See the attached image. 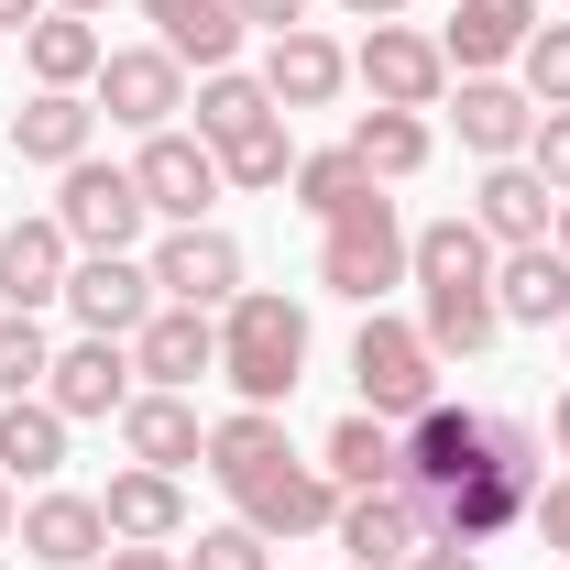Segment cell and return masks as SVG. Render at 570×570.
<instances>
[{
  "label": "cell",
  "instance_id": "obj_1",
  "mask_svg": "<svg viewBox=\"0 0 570 570\" xmlns=\"http://www.w3.org/2000/svg\"><path fill=\"white\" fill-rule=\"evenodd\" d=\"M549 483V439L527 417H494V406H461L439 395L406 417V494L428 504V538L450 549H494L527 527V504Z\"/></svg>",
  "mask_w": 570,
  "mask_h": 570
},
{
  "label": "cell",
  "instance_id": "obj_2",
  "mask_svg": "<svg viewBox=\"0 0 570 570\" xmlns=\"http://www.w3.org/2000/svg\"><path fill=\"white\" fill-rule=\"evenodd\" d=\"M209 483L230 494L242 527H264V538H318L330 515H341V483L318 472V461H296V439H285L275 406H230L209 428Z\"/></svg>",
  "mask_w": 570,
  "mask_h": 570
},
{
  "label": "cell",
  "instance_id": "obj_3",
  "mask_svg": "<svg viewBox=\"0 0 570 570\" xmlns=\"http://www.w3.org/2000/svg\"><path fill=\"white\" fill-rule=\"evenodd\" d=\"M219 373H230L242 406H285L307 384V307L285 285H242L219 307Z\"/></svg>",
  "mask_w": 570,
  "mask_h": 570
},
{
  "label": "cell",
  "instance_id": "obj_4",
  "mask_svg": "<svg viewBox=\"0 0 570 570\" xmlns=\"http://www.w3.org/2000/svg\"><path fill=\"white\" fill-rule=\"evenodd\" d=\"M406 209H395V187H362L341 219H318V285L330 296H352V307H384V285H406Z\"/></svg>",
  "mask_w": 570,
  "mask_h": 570
},
{
  "label": "cell",
  "instance_id": "obj_5",
  "mask_svg": "<svg viewBox=\"0 0 570 570\" xmlns=\"http://www.w3.org/2000/svg\"><path fill=\"white\" fill-rule=\"evenodd\" d=\"M352 384H362V406L373 417H417V406H439V352H428V330L417 318H384V307H362V330H352Z\"/></svg>",
  "mask_w": 570,
  "mask_h": 570
},
{
  "label": "cell",
  "instance_id": "obj_6",
  "mask_svg": "<svg viewBox=\"0 0 570 570\" xmlns=\"http://www.w3.org/2000/svg\"><path fill=\"white\" fill-rule=\"evenodd\" d=\"M142 187H132V165H99V154H77L67 176H56V230H67L77 253H132L142 242Z\"/></svg>",
  "mask_w": 570,
  "mask_h": 570
},
{
  "label": "cell",
  "instance_id": "obj_7",
  "mask_svg": "<svg viewBox=\"0 0 570 570\" xmlns=\"http://www.w3.org/2000/svg\"><path fill=\"white\" fill-rule=\"evenodd\" d=\"M88 110L121 121V132H176V110H187V67H176L165 45H110L99 77H88Z\"/></svg>",
  "mask_w": 570,
  "mask_h": 570
},
{
  "label": "cell",
  "instance_id": "obj_8",
  "mask_svg": "<svg viewBox=\"0 0 570 570\" xmlns=\"http://www.w3.org/2000/svg\"><path fill=\"white\" fill-rule=\"evenodd\" d=\"M352 77L373 88V110H439L450 99V56H439V33H417V22H373L352 45Z\"/></svg>",
  "mask_w": 570,
  "mask_h": 570
},
{
  "label": "cell",
  "instance_id": "obj_9",
  "mask_svg": "<svg viewBox=\"0 0 570 570\" xmlns=\"http://www.w3.org/2000/svg\"><path fill=\"white\" fill-rule=\"evenodd\" d=\"M142 395V373H132V341H99V330H77L67 352H56V373H45V406L67 428H121V406Z\"/></svg>",
  "mask_w": 570,
  "mask_h": 570
},
{
  "label": "cell",
  "instance_id": "obj_10",
  "mask_svg": "<svg viewBox=\"0 0 570 570\" xmlns=\"http://www.w3.org/2000/svg\"><path fill=\"white\" fill-rule=\"evenodd\" d=\"M142 264H154V296H165V307H209V318H219V307L242 296V242H230L219 219H187V230H165Z\"/></svg>",
  "mask_w": 570,
  "mask_h": 570
},
{
  "label": "cell",
  "instance_id": "obj_11",
  "mask_svg": "<svg viewBox=\"0 0 570 570\" xmlns=\"http://www.w3.org/2000/svg\"><path fill=\"white\" fill-rule=\"evenodd\" d=\"M132 187H142V209L165 219V230H187V219H209V198H230V176H219V154L198 132H142Z\"/></svg>",
  "mask_w": 570,
  "mask_h": 570
},
{
  "label": "cell",
  "instance_id": "obj_12",
  "mask_svg": "<svg viewBox=\"0 0 570 570\" xmlns=\"http://www.w3.org/2000/svg\"><path fill=\"white\" fill-rule=\"evenodd\" d=\"M154 307H165V296H154V264H142V253H77L67 264V318L99 330V341H132Z\"/></svg>",
  "mask_w": 570,
  "mask_h": 570
},
{
  "label": "cell",
  "instance_id": "obj_13",
  "mask_svg": "<svg viewBox=\"0 0 570 570\" xmlns=\"http://www.w3.org/2000/svg\"><path fill=\"white\" fill-rule=\"evenodd\" d=\"M330 538H341V560H352V570H417V549H428V504L406 494V483H384V494H341Z\"/></svg>",
  "mask_w": 570,
  "mask_h": 570
},
{
  "label": "cell",
  "instance_id": "obj_14",
  "mask_svg": "<svg viewBox=\"0 0 570 570\" xmlns=\"http://www.w3.org/2000/svg\"><path fill=\"white\" fill-rule=\"evenodd\" d=\"M253 77H264V99L296 121V110H330V99L352 88V45L318 33V22H296V33H264V67Z\"/></svg>",
  "mask_w": 570,
  "mask_h": 570
},
{
  "label": "cell",
  "instance_id": "obj_15",
  "mask_svg": "<svg viewBox=\"0 0 570 570\" xmlns=\"http://www.w3.org/2000/svg\"><path fill=\"white\" fill-rule=\"evenodd\" d=\"M132 373L142 384H165V395H198L219 373V318L209 307H154L132 330Z\"/></svg>",
  "mask_w": 570,
  "mask_h": 570
},
{
  "label": "cell",
  "instance_id": "obj_16",
  "mask_svg": "<svg viewBox=\"0 0 570 570\" xmlns=\"http://www.w3.org/2000/svg\"><path fill=\"white\" fill-rule=\"evenodd\" d=\"M22 560H33V570H99V560H110V515H99V494L45 483V494L22 504Z\"/></svg>",
  "mask_w": 570,
  "mask_h": 570
},
{
  "label": "cell",
  "instance_id": "obj_17",
  "mask_svg": "<svg viewBox=\"0 0 570 570\" xmlns=\"http://www.w3.org/2000/svg\"><path fill=\"white\" fill-rule=\"evenodd\" d=\"M527 33H538V0H450L439 56H450V77H504L527 56Z\"/></svg>",
  "mask_w": 570,
  "mask_h": 570
},
{
  "label": "cell",
  "instance_id": "obj_18",
  "mask_svg": "<svg viewBox=\"0 0 570 570\" xmlns=\"http://www.w3.org/2000/svg\"><path fill=\"white\" fill-rule=\"evenodd\" d=\"M450 121H461V154H483V165H515L527 132H538V99L515 88V77H450V99H439Z\"/></svg>",
  "mask_w": 570,
  "mask_h": 570
},
{
  "label": "cell",
  "instance_id": "obj_19",
  "mask_svg": "<svg viewBox=\"0 0 570 570\" xmlns=\"http://www.w3.org/2000/svg\"><path fill=\"white\" fill-rule=\"evenodd\" d=\"M472 219H483V242H494V253H527V242H549V230H560V187H549L527 154H515V165H483Z\"/></svg>",
  "mask_w": 570,
  "mask_h": 570
},
{
  "label": "cell",
  "instance_id": "obj_20",
  "mask_svg": "<svg viewBox=\"0 0 570 570\" xmlns=\"http://www.w3.org/2000/svg\"><path fill=\"white\" fill-rule=\"evenodd\" d=\"M121 450H132L142 472H198L209 461V428H198V395H165V384H142L132 406H121Z\"/></svg>",
  "mask_w": 570,
  "mask_h": 570
},
{
  "label": "cell",
  "instance_id": "obj_21",
  "mask_svg": "<svg viewBox=\"0 0 570 570\" xmlns=\"http://www.w3.org/2000/svg\"><path fill=\"white\" fill-rule=\"evenodd\" d=\"M99 515H110V549H176V538H187V483L132 461V472H110Z\"/></svg>",
  "mask_w": 570,
  "mask_h": 570
},
{
  "label": "cell",
  "instance_id": "obj_22",
  "mask_svg": "<svg viewBox=\"0 0 570 570\" xmlns=\"http://www.w3.org/2000/svg\"><path fill=\"white\" fill-rule=\"evenodd\" d=\"M318 472H330L341 494H384V483H406V428L373 417V406H352V417L318 439Z\"/></svg>",
  "mask_w": 570,
  "mask_h": 570
},
{
  "label": "cell",
  "instance_id": "obj_23",
  "mask_svg": "<svg viewBox=\"0 0 570 570\" xmlns=\"http://www.w3.org/2000/svg\"><path fill=\"white\" fill-rule=\"evenodd\" d=\"M88 142H99V110H88V88H33V99L11 110V154H22V165H45V176H67Z\"/></svg>",
  "mask_w": 570,
  "mask_h": 570
},
{
  "label": "cell",
  "instance_id": "obj_24",
  "mask_svg": "<svg viewBox=\"0 0 570 570\" xmlns=\"http://www.w3.org/2000/svg\"><path fill=\"white\" fill-rule=\"evenodd\" d=\"M494 307H504V330H560L570 318V253L560 242L494 253Z\"/></svg>",
  "mask_w": 570,
  "mask_h": 570
},
{
  "label": "cell",
  "instance_id": "obj_25",
  "mask_svg": "<svg viewBox=\"0 0 570 570\" xmlns=\"http://www.w3.org/2000/svg\"><path fill=\"white\" fill-rule=\"evenodd\" d=\"M67 264H77V242L56 230V209H45V219H0V307L67 296Z\"/></svg>",
  "mask_w": 570,
  "mask_h": 570
},
{
  "label": "cell",
  "instance_id": "obj_26",
  "mask_svg": "<svg viewBox=\"0 0 570 570\" xmlns=\"http://www.w3.org/2000/svg\"><path fill=\"white\" fill-rule=\"evenodd\" d=\"M142 22H154V45H165L176 67H198V77H219L242 56V11H230V0H142Z\"/></svg>",
  "mask_w": 570,
  "mask_h": 570
},
{
  "label": "cell",
  "instance_id": "obj_27",
  "mask_svg": "<svg viewBox=\"0 0 570 570\" xmlns=\"http://www.w3.org/2000/svg\"><path fill=\"white\" fill-rule=\"evenodd\" d=\"M417 330L439 362H483L504 341V307H494V285H417Z\"/></svg>",
  "mask_w": 570,
  "mask_h": 570
},
{
  "label": "cell",
  "instance_id": "obj_28",
  "mask_svg": "<svg viewBox=\"0 0 570 570\" xmlns=\"http://www.w3.org/2000/svg\"><path fill=\"white\" fill-rule=\"evenodd\" d=\"M406 285H494V242H483V219H472V209L417 219V242H406Z\"/></svg>",
  "mask_w": 570,
  "mask_h": 570
},
{
  "label": "cell",
  "instance_id": "obj_29",
  "mask_svg": "<svg viewBox=\"0 0 570 570\" xmlns=\"http://www.w3.org/2000/svg\"><path fill=\"white\" fill-rule=\"evenodd\" d=\"M428 154H439L428 110H362V121H352V165L373 176V187H406V176H428Z\"/></svg>",
  "mask_w": 570,
  "mask_h": 570
},
{
  "label": "cell",
  "instance_id": "obj_30",
  "mask_svg": "<svg viewBox=\"0 0 570 570\" xmlns=\"http://www.w3.org/2000/svg\"><path fill=\"white\" fill-rule=\"evenodd\" d=\"M99 56H110V33H99L88 11H45V22L22 33V67H33V88H88V77H99Z\"/></svg>",
  "mask_w": 570,
  "mask_h": 570
},
{
  "label": "cell",
  "instance_id": "obj_31",
  "mask_svg": "<svg viewBox=\"0 0 570 570\" xmlns=\"http://www.w3.org/2000/svg\"><path fill=\"white\" fill-rule=\"evenodd\" d=\"M0 472L33 483V494L67 472V417H56L45 395H11V406H0Z\"/></svg>",
  "mask_w": 570,
  "mask_h": 570
},
{
  "label": "cell",
  "instance_id": "obj_32",
  "mask_svg": "<svg viewBox=\"0 0 570 570\" xmlns=\"http://www.w3.org/2000/svg\"><path fill=\"white\" fill-rule=\"evenodd\" d=\"M187 110H198V142H242V132H264V121H275V99H264V77H242V67H219V77H198V99H187Z\"/></svg>",
  "mask_w": 570,
  "mask_h": 570
},
{
  "label": "cell",
  "instance_id": "obj_33",
  "mask_svg": "<svg viewBox=\"0 0 570 570\" xmlns=\"http://www.w3.org/2000/svg\"><path fill=\"white\" fill-rule=\"evenodd\" d=\"M219 176H230L242 198H275L285 176H296V132H285V110H275V121H264V132L219 142Z\"/></svg>",
  "mask_w": 570,
  "mask_h": 570
},
{
  "label": "cell",
  "instance_id": "obj_34",
  "mask_svg": "<svg viewBox=\"0 0 570 570\" xmlns=\"http://www.w3.org/2000/svg\"><path fill=\"white\" fill-rule=\"evenodd\" d=\"M45 373H56L45 318H33V307H0V406H11V395H45Z\"/></svg>",
  "mask_w": 570,
  "mask_h": 570
},
{
  "label": "cell",
  "instance_id": "obj_35",
  "mask_svg": "<svg viewBox=\"0 0 570 570\" xmlns=\"http://www.w3.org/2000/svg\"><path fill=\"white\" fill-rule=\"evenodd\" d=\"M285 187H296V209H307V219H341L373 176L352 165V142H330V154H296V176H285Z\"/></svg>",
  "mask_w": 570,
  "mask_h": 570
},
{
  "label": "cell",
  "instance_id": "obj_36",
  "mask_svg": "<svg viewBox=\"0 0 570 570\" xmlns=\"http://www.w3.org/2000/svg\"><path fill=\"white\" fill-rule=\"evenodd\" d=\"M515 88H527L538 110H570V22H538V33H527V56H515Z\"/></svg>",
  "mask_w": 570,
  "mask_h": 570
},
{
  "label": "cell",
  "instance_id": "obj_37",
  "mask_svg": "<svg viewBox=\"0 0 570 570\" xmlns=\"http://www.w3.org/2000/svg\"><path fill=\"white\" fill-rule=\"evenodd\" d=\"M176 570H275V538L230 515V527H198V549H187Z\"/></svg>",
  "mask_w": 570,
  "mask_h": 570
},
{
  "label": "cell",
  "instance_id": "obj_38",
  "mask_svg": "<svg viewBox=\"0 0 570 570\" xmlns=\"http://www.w3.org/2000/svg\"><path fill=\"white\" fill-rule=\"evenodd\" d=\"M527 165H538V176L570 198V110H538V132H527Z\"/></svg>",
  "mask_w": 570,
  "mask_h": 570
},
{
  "label": "cell",
  "instance_id": "obj_39",
  "mask_svg": "<svg viewBox=\"0 0 570 570\" xmlns=\"http://www.w3.org/2000/svg\"><path fill=\"white\" fill-rule=\"evenodd\" d=\"M527 527H538V549H560V570H570V472H560V483H538Z\"/></svg>",
  "mask_w": 570,
  "mask_h": 570
},
{
  "label": "cell",
  "instance_id": "obj_40",
  "mask_svg": "<svg viewBox=\"0 0 570 570\" xmlns=\"http://www.w3.org/2000/svg\"><path fill=\"white\" fill-rule=\"evenodd\" d=\"M230 11H242V33H296L318 0H230Z\"/></svg>",
  "mask_w": 570,
  "mask_h": 570
},
{
  "label": "cell",
  "instance_id": "obj_41",
  "mask_svg": "<svg viewBox=\"0 0 570 570\" xmlns=\"http://www.w3.org/2000/svg\"><path fill=\"white\" fill-rule=\"evenodd\" d=\"M417 570H483V549H450V538H428V549H417Z\"/></svg>",
  "mask_w": 570,
  "mask_h": 570
},
{
  "label": "cell",
  "instance_id": "obj_42",
  "mask_svg": "<svg viewBox=\"0 0 570 570\" xmlns=\"http://www.w3.org/2000/svg\"><path fill=\"white\" fill-rule=\"evenodd\" d=\"M99 570H176V549H110Z\"/></svg>",
  "mask_w": 570,
  "mask_h": 570
},
{
  "label": "cell",
  "instance_id": "obj_43",
  "mask_svg": "<svg viewBox=\"0 0 570 570\" xmlns=\"http://www.w3.org/2000/svg\"><path fill=\"white\" fill-rule=\"evenodd\" d=\"M45 11H56V0H0V33H33Z\"/></svg>",
  "mask_w": 570,
  "mask_h": 570
},
{
  "label": "cell",
  "instance_id": "obj_44",
  "mask_svg": "<svg viewBox=\"0 0 570 570\" xmlns=\"http://www.w3.org/2000/svg\"><path fill=\"white\" fill-rule=\"evenodd\" d=\"M549 450H560V461H570V384H560V395H549Z\"/></svg>",
  "mask_w": 570,
  "mask_h": 570
},
{
  "label": "cell",
  "instance_id": "obj_45",
  "mask_svg": "<svg viewBox=\"0 0 570 570\" xmlns=\"http://www.w3.org/2000/svg\"><path fill=\"white\" fill-rule=\"evenodd\" d=\"M352 22H406V0H341Z\"/></svg>",
  "mask_w": 570,
  "mask_h": 570
},
{
  "label": "cell",
  "instance_id": "obj_46",
  "mask_svg": "<svg viewBox=\"0 0 570 570\" xmlns=\"http://www.w3.org/2000/svg\"><path fill=\"white\" fill-rule=\"evenodd\" d=\"M0 538H22V494H11V472H0Z\"/></svg>",
  "mask_w": 570,
  "mask_h": 570
},
{
  "label": "cell",
  "instance_id": "obj_47",
  "mask_svg": "<svg viewBox=\"0 0 570 570\" xmlns=\"http://www.w3.org/2000/svg\"><path fill=\"white\" fill-rule=\"evenodd\" d=\"M56 11H88V22H99V11H110V0H56Z\"/></svg>",
  "mask_w": 570,
  "mask_h": 570
},
{
  "label": "cell",
  "instance_id": "obj_48",
  "mask_svg": "<svg viewBox=\"0 0 570 570\" xmlns=\"http://www.w3.org/2000/svg\"><path fill=\"white\" fill-rule=\"evenodd\" d=\"M549 242H560V253H570V198H560V230H549Z\"/></svg>",
  "mask_w": 570,
  "mask_h": 570
},
{
  "label": "cell",
  "instance_id": "obj_49",
  "mask_svg": "<svg viewBox=\"0 0 570 570\" xmlns=\"http://www.w3.org/2000/svg\"><path fill=\"white\" fill-rule=\"evenodd\" d=\"M560 341H570V318H560Z\"/></svg>",
  "mask_w": 570,
  "mask_h": 570
}]
</instances>
